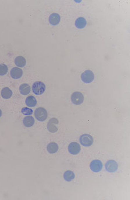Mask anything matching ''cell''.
Masks as SVG:
<instances>
[{
	"instance_id": "e0dca14e",
	"label": "cell",
	"mask_w": 130,
	"mask_h": 200,
	"mask_svg": "<svg viewBox=\"0 0 130 200\" xmlns=\"http://www.w3.org/2000/svg\"><path fill=\"white\" fill-rule=\"evenodd\" d=\"M15 63L17 66L23 67L26 65V60L25 58L22 56H18L15 60Z\"/></svg>"
},
{
	"instance_id": "52a82bcc",
	"label": "cell",
	"mask_w": 130,
	"mask_h": 200,
	"mask_svg": "<svg viewBox=\"0 0 130 200\" xmlns=\"http://www.w3.org/2000/svg\"><path fill=\"white\" fill-rule=\"evenodd\" d=\"M102 163L101 161L99 160H94L91 161L90 165V168L91 171L94 172H100L102 168Z\"/></svg>"
},
{
	"instance_id": "ffe728a7",
	"label": "cell",
	"mask_w": 130,
	"mask_h": 200,
	"mask_svg": "<svg viewBox=\"0 0 130 200\" xmlns=\"http://www.w3.org/2000/svg\"><path fill=\"white\" fill-rule=\"evenodd\" d=\"M8 71V67L5 64H0V76L5 75Z\"/></svg>"
},
{
	"instance_id": "8fae6325",
	"label": "cell",
	"mask_w": 130,
	"mask_h": 200,
	"mask_svg": "<svg viewBox=\"0 0 130 200\" xmlns=\"http://www.w3.org/2000/svg\"><path fill=\"white\" fill-rule=\"evenodd\" d=\"M60 21V17L57 13H53L51 14L49 18V21L51 25H57Z\"/></svg>"
},
{
	"instance_id": "7402d4cb",
	"label": "cell",
	"mask_w": 130,
	"mask_h": 200,
	"mask_svg": "<svg viewBox=\"0 0 130 200\" xmlns=\"http://www.w3.org/2000/svg\"><path fill=\"white\" fill-rule=\"evenodd\" d=\"M1 116H2V111H1V109H0V117Z\"/></svg>"
},
{
	"instance_id": "5bb4252c",
	"label": "cell",
	"mask_w": 130,
	"mask_h": 200,
	"mask_svg": "<svg viewBox=\"0 0 130 200\" xmlns=\"http://www.w3.org/2000/svg\"><path fill=\"white\" fill-rule=\"evenodd\" d=\"M34 118L32 116L25 117L23 120V125L27 127H32L34 125Z\"/></svg>"
},
{
	"instance_id": "30bf717a",
	"label": "cell",
	"mask_w": 130,
	"mask_h": 200,
	"mask_svg": "<svg viewBox=\"0 0 130 200\" xmlns=\"http://www.w3.org/2000/svg\"><path fill=\"white\" fill-rule=\"evenodd\" d=\"M12 77L14 79H18L22 76L23 71L18 67L13 68L10 72Z\"/></svg>"
},
{
	"instance_id": "ba28073f",
	"label": "cell",
	"mask_w": 130,
	"mask_h": 200,
	"mask_svg": "<svg viewBox=\"0 0 130 200\" xmlns=\"http://www.w3.org/2000/svg\"><path fill=\"white\" fill-rule=\"evenodd\" d=\"M81 150V147L79 144L77 142H72L68 146V151L70 154L72 155H77L80 152Z\"/></svg>"
},
{
	"instance_id": "44dd1931",
	"label": "cell",
	"mask_w": 130,
	"mask_h": 200,
	"mask_svg": "<svg viewBox=\"0 0 130 200\" xmlns=\"http://www.w3.org/2000/svg\"><path fill=\"white\" fill-rule=\"evenodd\" d=\"M21 112L24 115H30L33 113V110L27 107H23L21 110Z\"/></svg>"
},
{
	"instance_id": "3957f363",
	"label": "cell",
	"mask_w": 130,
	"mask_h": 200,
	"mask_svg": "<svg viewBox=\"0 0 130 200\" xmlns=\"http://www.w3.org/2000/svg\"><path fill=\"white\" fill-rule=\"evenodd\" d=\"M93 141L92 137L88 134H84L80 137V144L85 147L90 146L93 144Z\"/></svg>"
},
{
	"instance_id": "ac0fdd59",
	"label": "cell",
	"mask_w": 130,
	"mask_h": 200,
	"mask_svg": "<svg viewBox=\"0 0 130 200\" xmlns=\"http://www.w3.org/2000/svg\"><path fill=\"white\" fill-rule=\"evenodd\" d=\"M26 104L29 107H33L37 105L36 99L33 96H29L26 100Z\"/></svg>"
},
{
	"instance_id": "8992f818",
	"label": "cell",
	"mask_w": 130,
	"mask_h": 200,
	"mask_svg": "<svg viewBox=\"0 0 130 200\" xmlns=\"http://www.w3.org/2000/svg\"><path fill=\"white\" fill-rule=\"evenodd\" d=\"M105 168L108 172H116L118 169V164L113 160H108L105 164Z\"/></svg>"
},
{
	"instance_id": "4fadbf2b",
	"label": "cell",
	"mask_w": 130,
	"mask_h": 200,
	"mask_svg": "<svg viewBox=\"0 0 130 200\" xmlns=\"http://www.w3.org/2000/svg\"><path fill=\"white\" fill-rule=\"evenodd\" d=\"M19 91L23 95H27L31 92V87L29 84L23 83L19 87Z\"/></svg>"
},
{
	"instance_id": "6da1fadb",
	"label": "cell",
	"mask_w": 130,
	"mask_h": 200,
	"mask_svg": "<svg viewBox=\"0 0 130 200\" xmlns=\"http://www.w3.org/2000/svg\"><path fill=\"white\" fill-rule=\"evenodd\" d=\"M45 90V84L40 81L34 82L32 86V91L34 94L40 95L43 94Z\"/></svg>"
},
{
	"instance_id": "9c48e42d",
	"label": "cell",
	"mask_w": 130,
	"mask_h": 200,
	"mask_svg": "<svg viewBox=\"0 0 130 200\" xmlns=\"http://www.w3.org/2000/svg\"><path fill=\"white\" fill-rule=\"evenodd\" d=\"M59 123L58 120L56 118H52L49 121L47 125V128L49 132L51 133L56 132L58 131V128L56 127V125Z\"/></svg>"
},
{
	"instance_id": "d6986e66",
	"label": "cell",
	"mask_w": 130,
	"mask_h": 200,
	"mask_svg": "<svg viewBox=\"0 0 130 200\" xmlns=\"http://www.w3.org/2000/svg\"><path fill=\"white\" fill-rule=\"evenodd\" d=\"M65 181H71L72 180H73L74 178H75V174L73 172L71 171H67L64 173L63 175Z\"/></svg>"
},
{
	"instance_id": "5b68a950",
	"label": "cell",
	"mask_w": 130,
	"mask_h": 200,
	"mask_svg": "<svg viewBox=\"0 0 130 200\" xmlns=\"http://www.w3.org/2000/svg\"><path fill=\"white\" fill-rule=\"evenodd\" d=\"M81 79L85 83H91L94 79V75L90 70H86L81 74Z\"/></svg>"
},
{
	"instance_id": "7c38bea8",
	"label": "cell",
	"mask_w": 130,
	"mask_h": 200,
	"mask_svg": "<svg viewBox=\"0 0 130 200\" xmlns=\"http://www.w3.org/2000/svg\"><path fill=\"white\" fill-rule=\"evenodd\" d=\"M75 24V26L78 28L81 29V28L85 27L86 26V21L84 17H79L76 20Z\"/></svg>"
},
{
	"instance_id": "9a60e30c",
	"label": "cell",
	"mask_w": 130,
	"mask_h": 200,
	"mask_svg": "<svg viewBox=\"0 0 130 200\" xmlns=\"http://www.w3.org/2000/svg\"><path fill=\"white\" fill-rule=\"evenodd\" d=\"M58 145L55 142H51L47 146V151L51 154L56 153L58 150Z\"/></svg>"
},
{
	"instance_id": "7a4b0ae2",
	"label": "cell",
	"mask_w": 130,
	"mask_h": 200,
	"mask_svg": "<svg viewBox=\"0 0 130 200\" xmlns=\"http://www.w3.org/2000/svg\"><path fill=\"white\" fill-rule=\"evenodd\" d=\"M47 112L45 108L39 107L35 111V117L39 121H44L47 118Z\"/></svg>"
},
{
	"instance_id": "277c9868",
	"label": "cell",
	"mask_w": 130,
	"mask_h": 200,
	"mask_svg": "<svg viewBox=\"0 0 130 200\" xmlns=\"http://www.w3.org/2000/svg\"><path fill=\"white\" fill-rule=\"evenodd\" d=\"M84 96L80 92H75L71 96L72 102L74 105H79L84 101Z\"/></svg>"
},
{
	"instance_id": "2e32d148",
	"label": "cell",
	"mask_w": 130,
	"mask_h": 200,
	"mask_svg": "<svg viewBox=\"0 0 130 200\" xmlns=\"http://www.w3.org/2000/svg\"><path fill=\"white\" fill-rule=\"evenodd\" d=\"M12 95V91L8 87H5L1 90V96L5 99H10Z\"/></svg>"
}]
</instances>
